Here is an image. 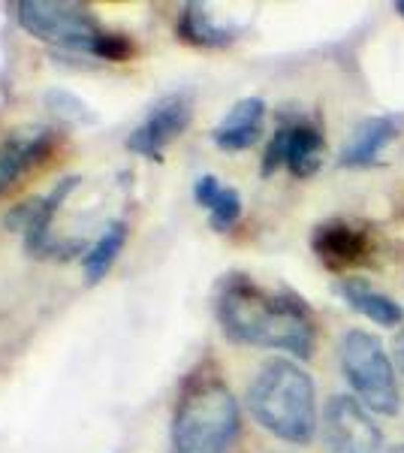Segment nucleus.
<instances>
[{
    "label": "nucleus",
    "mask_w": 404,
    "mask_h": 453,
    "mask_svg": "<svg viewBox=\"0 0 404 453\" xmlns=\"http://www.w3.org/2000/svg\"><path fill=\"white\" fill-rule=\"evenodd\" d=\"M338 294L354 311H359L362 318H369L377 326H399L404 320V309L395 303L393 296L374 290L369 281L362 279H344L338 284Z\"/></svg>",
    "instance_id": "nucleus-15"
},
{
    "label": "nucleus",
    "mask_w": 404,
    "mask_h": 453,
    "mask_svg": "<svg viewBox=\"0 0 404 453\" xmlns=\"http://www.w3.org/2000/svg\"><path fill=\"white\" fill-rule=\"evenodd\" d=\"M399 136V124H395L389 115H371V119H362L354 127V134L347 136L341 155H338V164L341 166H371L374 160L384 155V149Z\"/></svg>",
    "instance_id": "nucleus-13"
},
{
    "label": "nucleus",
    "mask_w": 404,
    "mask_h": 453,
    "mask_svg": "<svg viewBox=\"0 0 404 453\" xmlns=\"http://www.w3.org/2000/svg\"><path fill=\"white\" fill-rule=\"evenodd\" d=\"M341 372L350 390L356 393L369 411L374 414H399L401 393L395 381V369L377 335L365 330H347L341 339Z\"/></svg>",
    "instance_id": "nucleus-5"
},
{
    "label": "nucleus",
    "mask_w": 404,
    "mask_h": 453,
    "mask_svg": "<svg viewBox=\"0 0 404 453\" xmlns=\"http://www.w3.org/2000/svg\"><path fill=\"white\" fill-rule=\"evenodd\" d=\"M395 12H399V16L404 19V0H399V4H395Z\"/></svg>",
    "instance_id": "nucleus-21"
},
{
    "label": "nucleus",
    "mask_w": 404,
    "mask_h": 453,
    "mask_svg": "<svg viewBox=\"0 0 404 453\" xmlns=\"http://www.w3.org/2000/svg\"><path fill=\"white\" fill-rule=\"evenodd\" d=\"M263 121H266V100L241 97L239 104L226 109V115L215 124L211 140L224 151H245L260 140Z\"/></svg>",
    "instance_id": "nucleus-12"
},
{
    "label": "nucleus",
    "mask_w": 404,
    "mask_h": 453,
    "mask_svg": "<svg viewBox=\"0 0 404 453\" xmlns=\"http://www.w3.org/2000/svg\"><path fill=\"white\" fill-rule=\"evenodd\" d=\"M248 408L266 433L290 444H308L317 433V390L293 360L275 357L248 384Z\"/></svg>",
    "instance_id": "nucleus-2"
},
{
    "label": "nucleus",
    "mask_w": 404,
    "mask_h": 453,
    "mask_svg": "<svg viewBox=\"0 0 404 453\" xmlns=\"http://www.w3.org/2000/svg\"><path fill=\"white\" fill-rule=\"evenodd\" d=\"M241 433L239 399L217 372L185 384L172 418V453H230Z\"/></svg>",
    "instance_id": "nucleus-3"
},
{
    "label": "nucleus",
    "mask_w": 404,
    "mask_h": 453,
    "mask_svg": "<svg viewBox=\"0 0 404 453\" xmlns=\"http://www.w3.org/2000/svg\"><path fill=\"white\" fill-rule=\"evenodd\" d=\"M194 121V94L172 91L164 94L157 104H151L149 115L136 124V130L127 136V149L139 157L164 160L169 142H175Z\"/></svg>",
    "instance_id": "nucleus-8"
},
{
    "label": "nucleus",
    "mask_w": 404,
    "mask_h": 453,
    "mask_svg": "<svg viewBox=\"0 0 404 453\" xmlns=\"http://www.w3.org/2000/svg\"><path fill=\"white\" fill-rule=\"evenodd\" d=\"M76 185H79L76 175L61 179L49 194L25 203V206H19L6 218V224L16 226L21 236H25L27 254H34V257H72V254H82V242H55L51 239V221H55L61 203L67 200Z\"/></svg>",
    "instance_id": "nucleus-7"
},
{
    "label": "nucleus",
    "mask_w": 404,
    "mask_h": 453,
    "mask_svg": "<svg viewBox=\"0 0 404 453\" xmlns=\"http://www.w3.org/2000/svg\"><path fill=\"white\" fill-rule=\"evenodd\" d=\"M384 453H404V444H395V448H386Z\"/></svg>",
    "instance_id": "nucleus-20"
},
{
    "label": "nucleus",
    "mask_w": 404,
    "mask_h": 453,
    "mask_svg": "<svg viewBox=\"0 0 404 453\" xmlns=\"http://www.w3.org/2000/svg\"><path fill=\"white\" fill-rule=\"evenodd\" d=\"M326 140L317 121L299 112H284L278 130L263 155V175H271L278 166H286L296 179H311L323 164Z\"/></svg>",
    "instance_id": "nucleus-6"
},
{
    "label": "nucleus",
    "mask_w": 404,
    "mask_h": 453,
    "mask_svg": "<svg viewBox=\"0 0 404 453\" xmlns=\"http://www.w3.org/2000/svg\"><path fill=\"white\" fill-rule=\"evenodd\" d=\"M215 314L226 339L251 348L286 350L293 357H311L317 345V326L311 309L290 290H271L251 275H224L215 294Z\"/></svg>",
    "instance_id": "nucleus-1"
},
{
    "label": "nucleus",
    "mask_w": 404,
    "mask_h": 453,
    "mask_svg": "<svg viewBox=\"0 0 404 453\" xmlns=\"http://www.w3.org/2000/svg\"><path fill=\"white\" fill-rule=\"evenodd\" d=\"M175 34H179V40L190 42V46H200V49H224L236 40V27L220 25V21L211 16L209 6H202V4L181 6Z\"/></svg>",
    "instance_id": "nucleus-16"
},
{
    "label": "nucleus",
    "mask_w": 404,
    "mask_h": 453,
    "mask_svg": "<svg viewBox=\"0 0 404 453\" xmlns=\"http://www.w3.org/2000/svg\"><path fill=\"white\" fill-rule=\"evenodd\" d=\"M127 236H130V230H127V224H124V221L106 224V230L100 233V239L91 248H88L85 257H82L88 281L97 284V281L106 279L109 269L115 266L118 254L124 251V245H127Z\"/></svg>",
    "instance_id": "nucleus-17"
},
{
    "label": "nucleus",
    "mask_w": 404,
    "mask_h": 453,
    "mask_svg": "<svg viewBox=\"0 0 404 453\" xmlns=\"http://www.w3.org/2000/svg\"><path fill=\"white\" fill-rule=\"evenodd\" d=\"M16 19L27 34L51 46L91 55L109 64H124L136 55V46L127 34L106 31L94 12L70 0H19Z\"/></svg>",
    "instance_id": "nucleus-4"
},
{
    "label": "nucleus",
    "mask_w": 404,
    "mask_h": 453,
    "mask_svg": "<svg viewBox=\"0 0 404 453\" xmlns=\"http://www.w3.org/2000/svg\"><path fill=\"white\" fill-rule=\"evenodd\" d=\"M57 142L55 127L19 130L0 142V196L10 191L25 173H31L40 160L49 157V151Z\"/></svg>",
    "instance_id": "nucleus-11"
},
{
    "label": "nucleus",
    "mask_w": 404,
    "mask_h": 453,
    "mask_svg": "<svg viewBox=\"0 0 404 453\" xmlns=\"http://www.w3.org/2000/svg\"><path fill=\"white\" fill-rule=\"evenodd\" d=\"M194 200L209 211V224L217 233H226L241 218V194L236 188L224 185L217 175H200L194 181Z\"/></svg>",
    "instance_id": "nucleus-14"
},
{
    "label": "nucleus",
    "mask_w": 404,
    "mask_h": 453,
    "mask_svg": "<svg viewBox=\"0 0 404 453\" xmlns=\"http://www.w3.org/2000/svg\"><path fill=\"white\" fill-rule=\"evenodd\" d=\"M323 441L326 453H380L384 435L371 420L369 408L354 396L338 393L323 411Z\"/></svg>",
    "instance_id": "nucleus-9"
},
{
    "label": "nucleus",
    "mask_w": 404,
    "mask_h": 453,
    "mask_svg": "<svg viewBox=\"0 0 404 453\" xmlns=\"http://www.w3.org/2000/svg\"><path fill=\"white\" fill-rule=\"evenodd\" d=\"M46 106L57 115V121L72 124V127H76V124L97 121V112H94L79 94L67 91V88H51V91H46Z\"/></svg>",
    "instance_id": "nucleus-18"
},
{
    "label": "nucleus",
    "mask_w": 404,
    "mask_h": 453,
    "mask_svg": "<svg viewBox=\"0 0 404 453\" xmlns=\"http://www.w3.org/2000/svg\"><path fill=\"white\" fill-rule=\"evenodd\" d=\"M311 248L323 266L338 275L371 266L377 260V239L371 236L369 226L344 221V218H332L314 226Z\"/></svg>",
    "instance_id": "nucleus-10"
},
{
    "label": "nucleus",
    "mask_w": 404,
    "mask_h": 453,
    "mask_svg": "<svg viewBox=\"0 0 404 453\" xmlns=\"http://www.w3.org/2000/svg\"><path fill=\"white\" fill-rule=\"evenodd\" d=\"M395 360H399L401 375H404V330L399 333V339H395Z\"/></svg>",
    "instance_id": "nucleus-19"
}]
</instances>
